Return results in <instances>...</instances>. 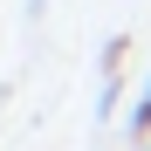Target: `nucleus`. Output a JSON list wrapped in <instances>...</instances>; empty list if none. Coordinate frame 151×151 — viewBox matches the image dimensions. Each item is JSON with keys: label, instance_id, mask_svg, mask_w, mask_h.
<instances>
[{"label": "nucleus", "instance_id": "obj_1", "mask_svg": "<svg viewBox=\"0 0 151 151\" xmlns=\"http://www.w3.org/2000/svg\"><path fill=\"white\" fill-rule=\"evenodd\" d=\"M144 103H151V89H144Z\"/></svg>", "mask_w": 151, "mask_h": 151}, {"label": "nucleus", "instance_id": "obj_2", "mask_svg": "<svg viewBox=\"0 0 151 151\" xmlns=\"http://www.w3.org/2000/svg\"><path fill=\"white\" fill-rule=\"evenodd\" d=\"M144 151H151V144H144Z\"/></svg>", "mask_w": 151, "mask_h": 151}]
</instances>
